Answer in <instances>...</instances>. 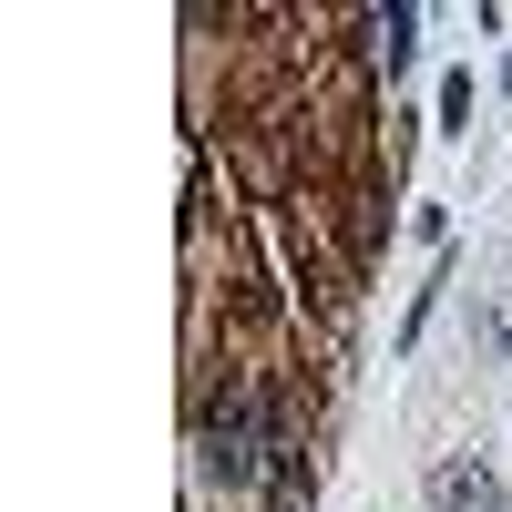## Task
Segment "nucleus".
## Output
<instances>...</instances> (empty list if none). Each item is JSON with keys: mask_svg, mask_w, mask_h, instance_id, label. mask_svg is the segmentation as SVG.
I'll return each mask as SVG.
<instances>
[{"mask_svg": "<svg viewBox=\"0 0 512 512\" xmlns=\"http://www.w3.org/2000/svg\"><path fill=\"white\" fill-rule=\"evenodd\" d=\"M390 123L379 11H185V441L226 512L318 492L390 236Z\"/></svg>", "mask_w": 512, "mask_h": 512, "instance_id": "obj_1", "label": "nucleus"}, {"mask_svg": "<svg viewBox=\"0 0 512 512\" xmlns=\"http://www.w3.org/2000/svg\"><path fill=\"white\" fill-rule=\"evenodd\" d=\"M431 502H441V512H502V482L482 472V461H441V472H431Z\"/></svg>", "mask_w": 512, "mask_h": 512, "instance_id": "obj_2", "label": "nucleus"}]
</instances>
